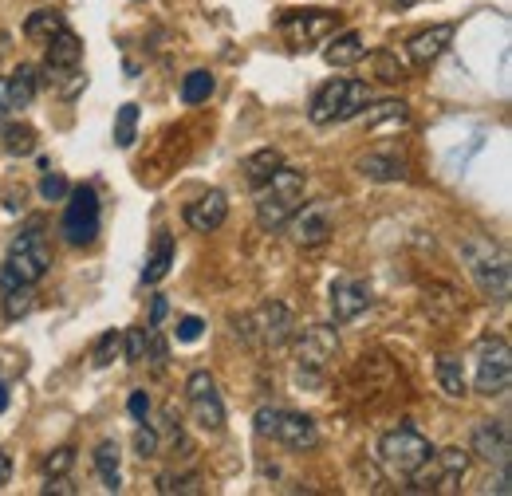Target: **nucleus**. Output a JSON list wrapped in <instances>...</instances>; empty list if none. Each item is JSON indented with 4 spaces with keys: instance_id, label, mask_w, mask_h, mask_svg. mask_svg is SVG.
Wrapping results in <instances>:
<instances>
[{
    "instance_id": "obj_1",
    "label": "nucleus",
    "mask_w": 512,
    "mask_h": 496,
    "mask_svg": "<svg viewBox=\"0 0 512 496\" xmlns=\"http://www.w3.org/2000/svg\"><path fill=\"white\" fill-rule=\"evenodd\" d=\"M304 186H308V178L300 170L280 166L264 186L256 189V221H260V229L280 233L292 221V213L304 205Z\"/></svg>"
},
{
    "instance_id": "obj_2",
    "label": "nucleus",
    "mask_w": 512,
    "mask_h": 496,
    "mask_svg": "<svg viewBox=\"0 0 512 496\" xmlns=\"http://www.w3.org/2000/svg\"><path fill=\"white\" fill-rule=\"evenodd\" d=\"M461 256H465V264H469V276H473L477 288L485 292V300L505 304L512 288L509 256L493 245V241H485V237H465V241H461Z\"/></svg>"
},
{
    "instance_id": "obj_3",
    "label": "nucleus",
    "mask_w": 512,
    "mask_h": 496,
    "mask_svg": "<svg viewBox=\"0 0 512 496\" xmlns=\"http://www.w3.org/2000/svg\"><path fill=\"white\" fill-rule=\"evenodd\" d=\"M371 103V87L363 79H331L308 103V119L316 126H335L359 119V111Z\"/></svg>"
},
{
    "instance_id": "obj_4",
    "label": "nucleus",
    "mask_w": 512,
    "mask_h": 496,
    "mask_svg": "<svg viewBox=\"0 0 512 496\" xmlns=\"http://www.w3.org/2000/svg\"><path fill=\"white\" fill-rule=\"evenodd\" d=\"M48 268H52V248H48L40 229H28V233H20V237L12 241L8 256H4L0 292H4V288H16V284H32V288H36V284L48 276Z\"/></svg>"
},
{
    "instance_id": "obj_5",
    "label": "nucleus",
    "mask_w": 512,
    "mask_h": 496,
    "mask_svg": "<svg viewBox=\"0 0 512 496\" xmlns=\"http://www.w3.org/2000/svg\"><path fill=\"white\" fill-rule=\"evenodd\" d=\"M256 434L284 445V449H316L320 445V426L316 418L300 414V410H284V406H260L256 410Z\"/></svg>"
},
{
    "instance_id": "obj_6",
    "label": "nucleus",
    "mask_w": 512,
    "mask_h": 496,
    "mask_svg": "<svg viewBox=\"0 0 512 496\" xmlns=\"http://www.w3.org/2000/svg\"><path fill=\"white\" fill-rule=\"evenodd\" d=\"M339 355V335L335 327L327 323H312L304 327L300 343H296V378L300 386H320L327 371H331V359Z\"/></svg>"
},
{
    "instance_id": "obj_7",
    "label": "nucleus",
    "mask_w": 512,
    "mask_h": 496,
    "mask_svg": "<svg viewBox=\"0 0 512 496\" xmlns=\"http://www.w3.org/2000/svg\"><path fill=\"white\" fill-rule=\"evenodd\" d=\"M473 386L485 398H501L512 386V351L505 339H481L473 351Z\"/></svg>"
},
{
    "instance_id": "obj_8",
    "label": "nucleus",
    "mask_w": 512,
    "mask_h": 496,
    "mask_svg": "<svg viewBox=\"0 0 512 496\" xmlns=\"http://www.w3.org/2000/svg\"><path fill=\"white\" fill-rule=\"evenodd\" d=\"M465 473H469V453L465 449H434L426 457V465L406 481H410L414 493H457Z\"/></svg>"
},
{
    "instance_id": "obj_9",
    "label": "nucleus",
    "mask_w": 512,
    "mask_h": 496,
    "mask_svg": "<svg viewBox=\"0 0 512 496\" xmlns=\"http://www.w3.org/2000/svg\"><path fill=\"white\" fill-rule=\"evenodd\" d=\"M103 229V209H99V193L91 186L67 189V209L64 221H60V233H64L67 245L83 248L91 245Z\"/></svg>"
},
{
    "instance_id": "obj_10",
    "label": "nucleus",
    "mask_w": 512,
    "mask_h": 496,
    "mask_svg": "<svg viewBox=\"0 0 512 496\" xmlns=\"http://www.w3.org/2000/svg\"><path fill=\"white\" fill-rule=\"evenodd\" d=\"M430 453H434L430 437H422L418 430H410V426H398V430L383 434V441H379V461H383L394 477H414L426 465Z\"/></svg>"
},
{
    "instance_id": "obj_11",
    "label": "nucleus",
    "mask_w": 512,
    "mask_h": 496,
    "mask_svg": "<svg viewBox=\"0 0 512 496\" xmlns=\"http://www.w3.org/2000/svg\"><path fill=\"white\" fill-rule=\"evenodd\" d=\"M186 398H190V414L193 422L205 430V434H221L225 430V402L217 394V382L209 371H193L186 382Z\"/></svg>"
},
{
    "instance_id": "obj_12",
    "label": "nucleus",
    "mask_w": 512,
    "mask_h": 496,
    "mask_svg": "<svg viewBox=\"0 0 512 496\" xmlns=\"http://www.w3.org/2000/svg\"><path fill=\"white\" fill-rule=\"evenodd\" d=\"M331 28H335V16L323 12V8L284 12V16H280V32H284V40H288L292 48H312V44H320V40L331 36Z\"/></svg>"
},
{
    "instance_id": "obj_13",
    "label": "nucleus",
    "mask_w": 512,
    "mask_h": 496,
    "mask_svg": "<svg viewBox=\"0 0 512 496\" xmlns=\"http://www.w3.org/2000/svg\"><path fill=\"white\" fill-rule=\"evenodd\" d=\"M292 311L288 304H280V300H268V304H260L256 315L245 319V327H237V331H245V335H260V343H268V347H280V343H288V335H292Z\"/></svg>"
},
{
    "instance_id": "obj_14",
    "label": "nucleus",
    "mask_w": 512,
    "mask_h": 496,
    "mask_svg": "<svg viewBox=\"0 0 512 496\" xmlns=\"http://www.w3.org/2000/svg\"><path fill=\"white\" fill-rule=\"evenodd\" d=\"M36 91H40L36 67L20 63L12 75H4V79H0V126L8 123V119H16V115L36 99Z\"/></svg>"
},
{
    "instance_id": "obj_15",
    "label": "nucleus",
    "mask_w": 512,
    "mask_h": 496,
    "mask_svg": "<svg viewBox=\"0 0 512 496\" xmlns=\"http://www.w3.org/2000/svg\"><path fill=\"white\" fill-rule=\"evenodd\" d=\"M284 229H292V241H296V245L316 248L331 237V209H327L323 201H316V205H300Z\"/></svg>"
},
{
    "instance_id": "obj_16",
    "label": "nucleus",
    "mask_w": 512,
    "mask_h": 496,
    "mask_svg": "<svg viewBox=\"0 0 512 496\" xmlns=\"http://www.w3.org/2000/svg\"><path fill=\"white\" fill-rule=\"evenodd\" d=\"M371 300H375L371 296V284L343 276V280L331 284V319L335 323H351V319H359L363 311L371 308Z\"/></svg>"
},
{
    "instance_id": "obj_17",
    "label": "nucleus",
    "mask_w": 512,
    "mask_h": 496,
    "mask_svg": "<svg viewBox=\"0 0 512 496\" xmlns=\"http://www.w3.org/2000/svg\"><path fill=\"white\" fill-rule=\"evenodd\" d=\"M469 449L481 457V461H497V465H505L512 457V430L505 418H489V422H481L477 430H473V441H469Z\"/></svg>"
},
{
    "instance_id": "obj_18",
    "label": "nucleus",
    "mask_w": 512,
    "mask_h": 496,
    "mask_svg": "<svg viewBox=\"0 0 512 496\" xmlns=\"http://www.w3.org/2000/svg\"><path fill=\"white\" fill-rule=\"evenodd\" d=\"M225 217H229V197L221 189H209L186 205V225L193 233H217L225 225Z\"/></svg>"
},
{
    "instance_id": "obj_19",
    "label": "nucleus",
    "mask_w": 512,
    "mask_h": 496,
    "mask_svg": "<svg viewBox=\"0 0 512 496\" xmlns=\"http://www.w3.org/2000/svg\"><path fill=\"white\" fill-rule=\"evenodd\" d=\"M449 44H453V24H434V28L418 32V36H410L406 56H410L414 67H434L449 52Z\"/></svg>"
},
{
    "instance_id": "obj_20",
    "label": "nucleus",
    "mask_w": 512,
    "mask_h": 496,
    "mask_svg": "<svg viewBox=\"0 0 512 496\" xmlns=\"http://www.w3.org/2000/svg\"><path fill=\"white\" fill-rule=\"evenodd\" d=\"M79 63H83V40L64 24V28L48 40V60H44L48 79H56V75H75Z\"/></svg>"
},
{
    "instance_id": "obj_21",
    "label": "nucleus",
    "mask_w": 512,
    "mask_h": 496,
    "mask_svg": "<svg viewBox=\"0 0 512 496\" xmlns=\"http://www.w3.org/2000/svg\"><path fill=\"white\" fill-rule=\"evenodd\" d=\"M355 170L367 178V182H402L406 178V162L394 158V154H363L355 162Z\"/></svg>"
},
{
    "instance_id": "obj_22",
    "label": "nucleus",
    "mask_w": 512,
    "mask_h": 496,
    "mask_svg": "<svg viewBox=\"0 0 512 496\" xmlns=\"http://www.w3.org/2000/svg\"><path fill=\"white\" fill-rule=\"evenodd\" d=\"M363 56H367V44H363L359 32H343V36H335L323 48V60L331 63V67H351V63H359Z\"/></svg>"
},
{
    "instance_id": "obj_23",
    "label": "nucleus",
    "mask_w": 512,
    "mask_h": 496,
    "mask_svg": "<svg viewBox=\"0 0 512 496\" xmlns=\"http://www.w3.org/2000/svg\"><path fill=\"white\" fill-rule=\"evenodd\" d=\"M95 469H99V481L107 493H119L123 489V469H119V441H99L95 449Z\"/></svg>"
},
{
    "instance_id": "obj_24",
    "label": "nucleus",
    "mask_w": 512,
    "mask_h": 496,
    "mask_svg": "<svg viewBox=\"0 0 512 496\" xmlns=\"http://www.w3.org/2000/svg\"><path fill=\"white\" fill-rule=\"evenodd\" d=\"M170 268H174V237H170V233H158L154 252H150V260H146V268H142V284H158V280H166Z\"/></svg>"
},
{
    "instance_id": "obj_25",
    "label": "nucleus",
    "mask_w": 512,
    "mask_h": 496,
    "mask_svg": "<svg viewBox=\"0 0 512 496\" xmlns=\"http://www.w3.org/2000/svg\"><path fill=\"white\" fill-rule=\"evenodd\" d=\"M434 374H438V386H442V394H446V398L461 402V398L469 394V386H465V371H461V359H453V355H438Z\"/></svg>"
},
{
    "instance_id": "obj_26",
    "label": "nucleus",
    "mask_w": 512,
    "mask_h": 496,
    "mask_svg": "<svg viewBox=\"0 0 512 496\" xmlns=\"http://www.w3.org/2000/svg\"><path fill=\"white\" fill-rule=\"evenodd\" d=\"M284 166V158H280V150H272V146H264V150H256L245 158V178H249V186L260 189L276 170Z\"/></svg>"
},
{
    "instance_id": "obj_27",
    "label": "nucleus",
    "mask_w": 512,
    "mask_h": 496,
    "mask_svg": "<svg viewBox=\"0 0 512 496\" xmlns=\"http://www.w3.org/2000/svg\"><path fill=\"white\" fill-rule=\"evenodd\" d=\"M363 123H367V130H379V126H402L406 119H410V111H406V103H398V99H386V103H367L363 111Z\"/></svg>"
},
{
    "instance_id": "obj_28",
    "label": "nucleus",
    "mask_w": 512,
    "mask_h": 496,
    "mask_svg": "<svg viewBox=\"0 0 512 496\" xmlns=\"http://www.w3.org/2000/svg\"><path fill=\"white\" fill-rule=\"evenodd\" d=\"M60 28H64V16H60L56 8H36V12L24 20V36L36 40V44H48Z\"/></svg>"
},
{
    "instance_id": "obj_29",
    "label": "nucleus",
    "mask_w": 512,
    "mask_h": 496,
    "mask_svg": "<svg viewBox=\"0 0 512 496\" xmlns=\"http://www.w3.org/2000/svg\"><path fill=\"white\" fill-rule=\"evenodd\" d=\"M0 138H4V150H8L12 158H24V154H32V150H36V130H32L28 123L8 119V123L0 126Z\"/></svg>"
},
{
    "instance_id": "obj_30",
    "label": "nucleus",
    "mask_w": 512,
    "mask_h": 496,
    "mask_svg": "<svg viewBox=\"0 0 512 496\" xmlns=\"http://www.w3.org/2000/svg\"><path fill=\"white\" fill-rule=\"evenodd\" d=\"M0 300H4V319H24L28 311L36 308V296H32V284H16V288H4L0 292Z\"/></svg>"
},
{
    "instance_id": "obj_31",
    "label": "nucleus",
    "mask_w": 512,
    "mask_h": 496,
    "mask_svg": "<svg viewBox=\"0 0 512 496\" xmlns=\"http://www.w3.org/2000/svg\"><path fill=\"white\" fill-rule=\"evenodd\" d=\"M134 138H138V103H123L119 115H115V146L130 150Z\"/></svg>"
},
{
    "instance_id": "obj_32",
    "label": "nucleus",
    "mask_w": 512,
    "mask_h": 496,
    "mask_svg": "<svg viewBox=\"0 0 512 496\" xmlns=\"http://www.w3.org/2000/svg\"><path fill=\"white\" fill-rule=\"evenodd\" d=\"M213 75L209 71H190L186 79H182V103H190V107H197V103H205L209 95H213Z\"/></svg>"
},
{
    "instance_id": "obj_33",
    "label": "nucleus",
    "mask_w": 512,
    "mask_h": 496,
    "mask_svg": "<svg viewBox=\"0 0 512 496\" xmlns=\"http://www.w3.org/2000/svg\"><path fill=\"white\" fill-rule=\"evenodd\" d=\"M119 355H123V331H103L99 343H95V351H91V363L103 371V367H111Z\"/></svg>"
},
{
    "instance_id": "obj_34",
    "label": "nucleus",
    "mask_w": 512,
    "mask_h": 496,
    "mask_svg": "<svg viewBox=\"0 0 512 496\" xmlns=\"http://www.w3.org/2000/svg\"><path fill=\"white\" fill-rule=\"evenodd\" d=\"M158 493L162 496H174V493H182V496H201V477L197 473H166V477H158Z\"/></svg>"
},
{
    "instance_id": "obj_35",
    "label": "nucleus",
    "mask_w": 512,
    "mask_h": 496,
    "mask_svg": "<svg viewBox=\"0 0 512 496\" xmlns=\"http://www.w3.org/2000/svg\"><path fill=\"white\" fill-rule=\"evenodd\" d=\"M146 359L154 363V371H162L166 359H170V347H166V339H162V331H158L154 323L146 327Z\"/></svg>"
},
{
    "instance_id": "obj_36",
    "label": "nucleus",
    "mask_w": 512,
    "mask_h": 496,
    "mask_svg": "<svg viewBox=\"0 0 512 496\" xmlns=\"http://www.w3.org/2000/svg\"><path fill=\"white\" fill-rule=\"evenodd\" d=\"M123 359L127 363H146V327H130L127 335H123Z\"/></svg>"
},
{
    "instance_id": "obj_37",
    "label": "nucleus",
    "mask_w": 512,
    "mask_h": 496,
    "mask_svg": "<svg viewBox=\"0 0 512 496\" xmlns=\"http://www.w3.org/2000/svg\"><path fill=\"white\" fill-rule=\"evenodd\" d=\"M71 465H75V449L64 445V449H56L52 457H44V477H67Z\"/></svg>"
},
{
    "instance_id": "obj_38",
    "label": "nucleus",
    "mask_w": 512,
    "mask_h": 496,
    "mask_svg": "<svg viewBox=\"0 0 512 496\" xmlns=\"http://www.w3.org/2000/svg\"><path fill=\"white\" fill-rule=\"evenodd\" d=\"M375 71H379V79H383V83H398V79H406V67L394 60V52H375Z\"/></svg>"
},
{
    "instance_id": "obj_39",
    "label": "nucleus",
    "mask_w": 512,
    "mask_h": 496,
    "mask_svg": "<svg viewBox=\"0 0 512 496\" xmlns=\"http://www.w3.org/2000/svg\"><path fill=\"white\" fill-rule=\"evenodd\" d=\"M134 449H138V457H158V430H150L146 422H138V430H134Z\"/></svg>"
},
{
    "instance_id": "obj_40",
    "label": "nucleus",
    "mask_w": 512,
    "mask_h": 496,
    "mask_svg": "<svg viewBox=\"0 0 512 496\" xmlns=\"http://www.w3.org/2000/svg\"><path fill=\"white\" fill-rule=\"evenodd\" d=\"M67 189L71 186H67L60 174H44V178H40V197H44V201H64Z\"/></svg>"
},
{
    "instance_id": "obj_41",
    "label": "nucleus",
    "mask_w": 512,
    "mask_h": 496,
    "mask_svg": "<svg viewBox=\"0 0 512 496\" xmlns=\"http://www.w3.org/2000/svg\"><path fill=\"white\" fill-rule=\"evenodd\" d=\"M201 331H205V319H197V315H182L178 319V343H197Z\"/></svg>"
},
{
    "instance_id": "obj_42",
    "label": "nucleus",
    "mask_w": 512,
    "mask_h": 496,
    "mask_svg": "<svg viewBox=\"0 0 512 496\" xmlns=\"http://www.w3.org/2000/svg\"><path fill=\"white\" fill-rule=\"evenodd\" d=\"M127 410L134 422H146V414H150V398H146V390H134V394H130Z\"/></svg>"
},
{
    "instance_id": "obj_43",
    "label": "nucleus",
    "mask_w": 512,
    "mask_h": 496,
    "mask_svg": "<svg viewBox=\"0 0 512 496\" xmlns=\"http://www.w3.org/2000/svg\"><path fill=\"white\" fill-rule=\"evenodd\" d=\"M44 493L52 496H75V485H71V481H67V477H48V485H44Z\"/></svg>"
},
{
    "instance_id": "obj_44",
    "label": "nucleus",
    "mask_w": 512,
    "mask_h": 496,
    "mask_svg": "<svg viewBox=\"0 0 512 496\" xmlns=\"http://www.w3.org/2000/svg\"><path fill=\"white\" fill-rule=\"evenodd\" d=\"M166 311H170V304H166V296H154V304H150V323H154V327H162Z\"/></svg>"
},
{
    "instance_id": "obj_45",
    "label": "nucleus",
    "mask_w": 512,
    "mask_h": 496,
    "mask_svg": "<svg viewBox=\"0 0 512 496\" xmlns=\"http://www.w3.org/2000/svg\"><path fill=\"white\" fill-rule=\"evenodd\" d=\"M12 481V457L8 453H0V489Z\"/></svg>"
},
{
    "instance_id": "obj_46",
    "label": "nucleus",
    "mask_w": 512,
    "mask_h": 496,
    "mask_svg": "<svg viewBox=\"0 0 512 496\" xmlns=\"http://www.w3.org/2000/svg\"><path fill=\"white\" fill-rule=\"evenodd\" d=\"M4 410H8V386L0 382V414H4Z\"/></svg>"
},
{
    "instance_id": "obj_47",
    "label": "nucleus",
    "mask_w": 512,
    "mask_h": 496,
    "mask_svg": "<svg viewBox=\"0 0 512 496\" xmlns=\"http://www.w3.org/2000/svg\"><path fill=\"white\" fill-rule=\"evenodd\" d=\"M398 4H402V8H410V4H418V0H398Z\"/></svg>"
}]
</instances>
